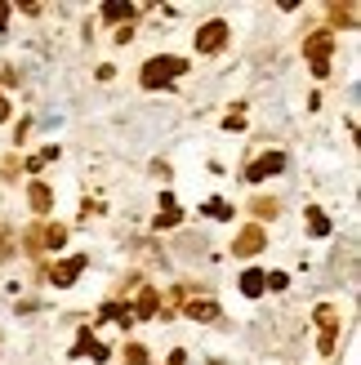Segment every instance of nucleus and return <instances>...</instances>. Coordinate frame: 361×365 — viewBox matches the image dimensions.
Listing matches in <instances>:
<instances>
[{
  "instance_id": "obj_1",
  "label": "nucleus",
  "mask_w": 361,
  "mask_h": 365,
  "mask_svg": "<svg viewBox=\"0 0 361 365\" xmlns=\"http://www.w3.org/2000/svg\"><path fill=\"white\" fill-rule=\"evenodd\" d=\"M187 71V58H174V54H156V58H148L143 63V71H139V85L143 90H170V85L178 80Z\"/></svg>"
},
{
  "instance_id": "obj_2",
  "label": "nucleus",
  "mask_w": 361,
  "mask_h": 365,
  "mask_svg": "<svg viewBox=\"0 0 361 365\" xmlns=\"http://www.w3.org/2000/svg\"><path fill=\"white\" fill-rule=\"evenodd\" d=\"M330 50H334V31H312L304 41V58H308V71L317 80L330 76Z\"/></svg>"
},
{
  "instance_id": "obj_3",
  "label": "nucleus",
  "mask_w": 361,
  "mask_h": 365,
  "mask_svg": "<svg viewBox=\"0 0 361 365\" xmlns=\"http://www.w3.org/2000/svg\"><path fill=\"white\" fill-rule=\"evenodd\" d=\"M268 245V236H263V227L259 223H250V227H241L236 232V241H232V254L236 259H255V254Z\"/></svg>"
},
{
  "instance_id": "obj_4",
  "label": "nucleus",
  "mask_w": 361,
  "mask_h": 365,
  "mask_svg": "<svg viewBox=\"0 0 361 365\" xmlns=\"http://www.w3.org/2000/svg\"><path fill=\"white\" fill-rule=\"evenodd\" d=\"M281 169H285V152H263L259 161H250L246 178H250V182H263V178H276Z\"/></svg>"
},
{
  "instance_id": "obj_5",
  "label": "nucleus",
  "mask_w": 361,
  "mask_h": 365,
  "mask_svg": "<svg viewBox=\"0 0 361 365\" xmlns=\"http://www.w3.org/2000/svg\"><path fill=\"white\" fill-rule=\"evenodd\" d=\"M90 267V259L85 254H71V259H63V263H54V272H50V281L58 285V289H67V285H76V276Z\"/></svg>"
},
{
  "instance_id": "obj_6",
  "label": "nucleus",
  "mask_w": 361,
  "mask_h": 365,
  "mask_svg": "<svg viewBox=\"0 0 361 365\" xmlns=\"http://www.w3.org/2000/svg\"><path fill=\"white\" fill-rule=\"evenodd\" d=\"M223 45H227V22L214 18V22H206V27L197 31V54H219Z\"/></svg>"
},
{
  "instance_id": "obj_7",
  "label": "nucleus",
  "mask_w": 361,
  "mask_h": 365,
  "mask_svg": "<svg viewBox=\"0 0 361 365\" xmlns=\"http://www.w3.org/2000/svg\"><path fill=\"white\" fill-rule=\"evenodd\" d=\"M27 205H31L36 214H50V210H54V192H50V182L36 178L31 187H27Z\"/></svg>"
},
{
  "instance_id": "obj_8",
  "label": "nucleus",
  "mask_w": 361,
  "mask_h": 365,
  "mask_svg": "<svg viewBox=\"0 0 361 365\" xmlns=\"http://www.w3.org/2000/svg\"><path fill=\"white\" fill-rule=\"evenodd\" d=\"M129 312H134V321H143V316H156V312H161V294H156L152 285H143V289H139V303H134Z\"/></svg>"
},
{
  "instance_id": "obj_9",
  "label": "nucleus",
  "mask_w": 361,
  "mask_h": 365,
  "mask_svg": "<svg viewBox=\"0 0 361 365\" xmlns=\"http://www.w3.org/2000/svg\"><path fill=\"white\" fill-rule=\"evenodd\" d=\"M178 223H183V210H178V201L165 192L161 196V214H156V227H178Z\"/></svg>"
},
{
  "instance_id": "obj_10",
  "label": "nucleus",
  "mask_w": 361,
  "mask_h": 365,
  "mask_svg": "<svg viewBox=\"0 0 361 365\" xmlns=\"http://www.w3.org/2000/svg\"><path fill=\"white\" fill-rule=\"evenodd\" d=\"M71 357H94V361H107V348L99 343V338H94L90 330L76 338V348H71Z\"/></svg>"
},
{
  "instance_id": "obj_11",
  "label": "nucleus",
  "mask_w": 361,
  "mask_h": 365,
  "mask_svg": "<svg viewBox=\"0 0 361 365\" xmlns=\"http://www.w3.org/2000/svg\"><path fill=\"white\" fill-rule=\"evenodd\" d=\"M241 294H246V299H259V294H268V285H263V272H259V267H250V272H241Z\"/></svg>"
},
{
  "instance_id": "obj_12",
  "label": "nucleus",
  "mask_w": 361,
  "mask_h": 365,
  "mask_svg": "<svg viewBox=\"0 0 361 365\" xmlns=\"http://www.w3.org/2000/svg\"><path fill=\"white\" fill-rule=\"evenodd\" d=\"M187 316H192V321H219V303H214V299H192Z\"/></svg>"
},
{
  "instance_id": "obj_13",
  "label": "nucleus",
  "mask_w": 361,
  "mask_h": 365,
  "mask_svg": "<svg viewBox=\"0 0 361 365\" xmlns=\"http://www.w3.org/2000/svg\"><path fill=\"white\" fill-rule=\"evenodd\" d=\"M134 14H139V9H134V5H120V0L103 5V18H107V22H125V27H129V18H134Z\"/></svg>"
},
{
  "instance_id": "obj_14",
  "label": "nucleus",
  "mask_w": 361,
  "mask_h": 365,
  "mask_svg": "<svg viewBox=\"0 0 361 365\" xmlns=\"http://www.w3.org/2000/svg\"><path fill=\"white\" fill-rule=\"evenodd\" d=\"M312 316H317L321 330H339V308H334V303H321V308L312 312Z\"/></svg>"
},
{
  "instance_id": "obj_15",
  "label": "nucleus",
  "mask_w": 361,
  "mask_h": 365,
  "mask_svg": "<svg viewBox=\"0 0 361 365\" xmlns=\"http://www.w3.org/2000/svg\"><path fill=\"white\" fill-rule=\"evenodd\" d=\"M103 316H107V321H116V325H129V321H134L129 303H103Z\"/></svg>"
},
{
  "instance_id": "obj_16",
  "label": "nucleus",
  "mask_w": 361,
  "mask_h": 365,
  "mask_svg": "<svg viewBox=\"0 0 361 365\" xmlns=\"http://www.w3.org/2000/svg\"><path fill=\"white\" fill-rule=\"evenodd\" d=\"M36 241H45V245H50V250H58V245H63V241H67V227H63V223H50V227H45V232H36Z\"/></svg>"
},
{
  "instance_id": "obj_17",
  "label": "nucleus",
  "mask_w": 361,
  "mask_h": 365,
  "mask_svg": "<svg viewBox=\"0 0 361 365\" xmlns=\"http://www.w3.org/2000/svg\"><path fill=\"white\" fill-rule=\"evenodd\" d=\"M50 161H58V148H41V152H36L31 161H27V174H41V169L50 165Z\"/></svg>"
},
{
  "instance_id": "obj_18",
  "label": "nucleus",
  "mask_w": 361,
  "mask_h": 365,
  "mask_svg": "<svg viewBox=\"0 0 361 365\" xmlns=\"http://www.w3.org/2000/svg\"><path fill=\"white\" fill-rule=\"evenodd\" d=\"M276 210H281V205H276L272 196H255V201H250V214H255V218H272Z\"/></svg>"
},
{
  "instance_id": "obj_19",
  "label": "nucleus",
  "mask_w": 361,
  "mask_h": 365,
  "mask_svg": "<svg viewBox=\"0 0 361 365\" xmlns=\"http://www.w3.org/2000/svg\"><path fill=\"white\" fill-rule=\"evenodd\" d=\"M308 232L312 236H330V218L321 214V210H308Z\"/></svg>"
},
{
  "instance_id": "obj_20",
  "label": "nucleus",
  "mask_w": 361,
  "mask_h": 365,
  "mask_svg": "<svg viewBox=\"0 0 361 365\" xmlns=\"http://www.w3.org/2000/svg\"><path fill=\"white\" fill-rule=\"evenodd\" d=\"M330 18L344 22V27H353V22H357V5H353V0H348V5H330Z\"/></svg>"
},
{
  "instance_id": "obj_21",
  "label": "nucleus",
  "mask_w": 361,
  "mask_h": 365,
  "mask_svg": "<svg viewBox=\"0 0 361 365\" xmlns=\"http://www.w3.org/2000/svg\"><path fill=\"white\" fill-rule=\"evenodd\" d=\"M206 214H210V218H219V223H227V218H232V205L214 196V201H206Z\"/></svg>"
},
{
  "instance_id": "obj_22",
  "label": "nucleus",
  "mask_w": 361,
  "mask_h": 365,
  "mask_svg": "<svg viewBox=\"0 0 361 365\" xmlns=\"http://www.w3.org/2000/svg\"><path fill=\"white\" fill-rule=\"evenodd\" d=\"M152 357H148V348L143 343H125V365H148Z\"/></svg>"
},
{
  "instance_id": "obj_23",
  "label": "nucleus",
  "mask_w": 361,
  "mask_h": 365,
  "mask_svg": "<svg viewBox=\"0 0 361 365\" xmlns=\"http://www.w3.org/2000/svg\"><path fill=\"white\" fill-rule=\"evenodd\" d=\"M334 343H339V330H321L317 352H321V357H334Z\"/></svg>"
},
{
  "instance_id": "obj_24",
  "label": "nucleus",
  "mask_w": 361,
  "mask_h": 365,
  "mask_svg": "<svg viewBox=\"0 0 361 365\" xmlns=\"http://www.w3.org/2000/svg\"><path fill=\"white\" fill-rule=\"evenodd\" d=\"M9 14H14V5H9V0H0V31L9 27Z\"/></svg>"
},
{
  "instance_id": "obj_25",
  "label": "nucleus",
  "mask_w": 361,
  "mask_h": 365,
  "mask_svg": "<svg viewBox=\"0 0 361 365\" xmlns=\"http://www.w3.org/2000/svg\"><path fill=\"white\" fill-rule=\"evenodd\" d=\"M9 116H14V107H9V99H5V94H0V125H5Z\"/></svg>"
},
{
  "instance_id": "obj_26",
  "label": "nucleus",
  "mask_w": 361,
  "mask_h": 365,
  "mask_svg": "<svg viewBox=\"0 0 361 365\" xmlns=\"http://www.w3.org/2000/svg\"><path fill=\"white\" fill-rule=\"evenodd\" d=\"M165 365H187V357H183V352H174V357L165 361Z\"/></svg>"
}]
</instances>
